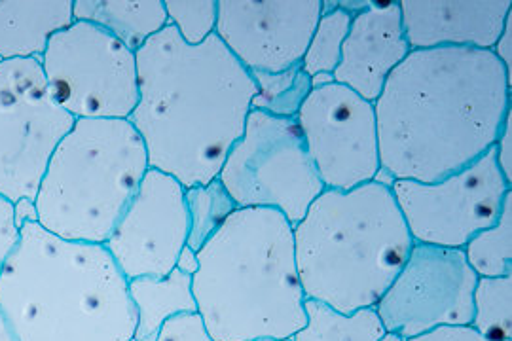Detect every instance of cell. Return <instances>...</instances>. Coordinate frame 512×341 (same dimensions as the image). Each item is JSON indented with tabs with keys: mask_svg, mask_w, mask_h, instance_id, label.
Returning a JSON list of instances; mask_svg holds the SVG:
<instances>
[{
	"mask_svg": "<svg viewBox=\"0 0 512 341\" xmlns=\"http://www.w3.org/2000/svg\"><path fill=\"white\" fill-rule=\"evenodd\" d=\"M511 91L492 50H412L374 101L380 173L439 182L476 162L501 135Z\"/></svg>",
	"mask_w": 512,
	"mask_h": 341,
	"instance_id": "6da1fadb",
	"label": "cell"
},
{
	"mask_svg": "<svg viewBox=\"0 0 512 341\" xmlns=\"http://www.w3.org/2000/svg\"><path fill=\"white\" fill-rule=\"evenodd\" d=\"M135 55L139 101L129 122L145 143L150 169L184 188L217 179L253 110L251 72L219 36L188 46L171 25Z\"/></svg>",
	"mask_w": 512,
	"mask_h": 341,
	"instance_id": "7a4b0ae2",
	"label": "cell"
},
{
	"mask_svg": "<svg viewBox=\"0 0 512 341\" xmlns=\"http://www.w3.org/2000/svg\"><path fill=\"white\" fill-rule=\"evenodd\" d=\"M0 309L16 341H133L128 279L105 245L76 243L21 220L0 273Z\"/></svg>",
	"mask_w": 512,
	"mask_h": 341,
	"instance_id": "3957f363",
	"label": "cell"
},
{
	"mask_svg": "<svg viewBox=\"0 0 512 341\" xmlns=\"http://www.w3.org/2000/svg\"><path fill=\"white\" fill-rule=\"evenodd\" d=\"M198 260L192 292L213 340H291L306 324L293 226L281 213L236 209Z\"/></svg>",
	"mask_w": 512,
	"mask_h": 341,
	"instance_id": "277c9868",
	"label": "cell"
},
{
	"mask_svg": "<svg viewBox=\"0 0 512 341\" xmlns=\"http://www.w3.org/2000/svg\"><path fill=\"white\" fill-rule=\"evenodd\" d=\"M306 300L340 313L376 307L414 247L391 186L323 190L293 228Z\"/></svg>",
	"mask_w": 512,
	"mask_h": 341,
	"instance_id": "5b68a950",
	"label": "cell"
},
{
	"mask_svg": "<svg viewBox=\"0 0 512 341\" xmlns=\"http://www.w3.org/2000/svg\"><path fill=\"white\" fill-rule=\"evenodd\" d=\"M148 169L129 120H76L38 186L37 222L61 239L103 245Z\"/></svg>",
	"mask_w": 512,
	"mask_h": 341,
	"instance_id": "8992f818",
	"label": "cell"
},
{
	"mask_svg": "<svg viewBox=\"0 0 512 341\" xmlns=\"http://www.w3.org/2000/svg\"><path fill=\"white\" fill-rule=\"evenodd\" d=\"M217 179L238 209H274L293 228L325 190L296 120L255 108Z\"/></svg>",
	"mask_w": 512,
	"mask_h": 341,
	"instance_id": "52a82bcc",
	"label": "cell"
},
{
	"mask_svg": "<svg viewBox=\"0 0 512 341\" xmlns=\"http://www.w3.org/2000/svg\"><path fill=\"white\" fill-rule=\"evenodd\" d=\"M40 65L74 120H129L137 107V55L93 23L73 21L52 36Z\"/></svg>",
	"mask_w": 512,
	"mask_h": 341,
	"instance_id": "ba28073f",
	"label": "cell"
},
{
	"mask_svg": "<svg viewBox=\"0 0 512 341\" xmlns=\"http://www.w3.org/2000/svg\"><path fill=\"white\" fill-rule=\"evenodd\" d=\"M37 59L0 63V196L35 201L55 148L73 129Z\"/></svg>",
	"mask_w": 512,
	"mask_h": 341,
	"instance_id": "9c48e42d",
	"label": "cell"
},
{
	"mask_svg": "<svg viewBox=\"0 0 512 341\" xmlns=\"http://www.w3.org/2000/svg\"><path fill=\"white\" fill-rule=\"evenodd\" d=\"M391 192L414 243L463 249L478 232L494 226L512 186L499 171L492 146L446 179L393 180Z\"/></svg>",
	"mask_w": 512,
	"mask_h": 341,
	"instance_id": "30bf717a",
	"label": "cell"
},
{
	"mask_svg": "<svg viewBox=\"0 0 512 341\" xmlns=\"http://www.w3.org/2000/svg\"><path fill=\"white\" fill-rule=\"evenodd\" d=\"M476 283L463 249L414 243L374 309L385 332L404 341L442 326H471Z\"/></svg>",
	"mask_w": 512,
	"mask_h": 341,
	"instance_id": "8fae6325",
	"label": "cell"
},
{
	"mask_svg": "<svg viewBox=\"0 0 512 341\" xmlns=\"http://www.w3.org/2000/svg\"><path fill=\"white\" fill-rule=\"evenodd\" d=\"M294 120L325 190L348 192L380 175L374 103L332 82L313 88Z\"/></svg>",
	"mask_w": 512,
	"mask_h": 341,
	"instance_id": "7c38bea8",
	"label": "cell"
},
{
	"mask_svg": "<svg viewBox=\"0 0 512 341\" xmlns=\"http://www.w3.org/2000/svg\"><path fill=\"white\" fill-rule=\"evenodd\" d=\"M183 184L148 169L126 211L103 243L124 277H165L188 241Z\"/></svg>",
	"mask_w": 512,
	"mask_h": 341,
	"instance_id": "4fadbf2b",
	"label": "cell"
},
{
	"mask_svg": "<svg viewBox=\"0 0 512 341\" xmlns=\"http://www.w3.org/2000/svg\"><path fill=\"white\" fill-rule=\"evenodd\" d=\"M323 14V0H219L215 35L251 72L300 67Z\"/></svg>",
	"mask_w": 512,
	"mask_h": 341,
	"instance_id": "5bb4252c",
	"label": "cell"
},
{
	"mask_svg": "<svg viewBox=\"0 0 512 341\" xmlns=\"http://www.w3.org/2000/svg\"><path fill=\"white\" fill-rule=\"evenodd\" d=\"M410 52L399 2H366L365 8L351 19L332 78L374 103L391 72Z\"/></svg>",
	"mask_w": 512,
	"mask_h": 341,
	"instance_id": "9a60e30c",
	"label": "cell"
},
{
	"mask_svg": "<svg viewBox=\"0 0 512 341\" xmlns=\"http://www.w3.org/2000/svg\"><path fill=\"white\" fill-rule=\"evenodd\" d=\"M410 50H492L512 14L511 0H401Z\"/></svg>",
	"mask_w": 512,
	"mask_h": 341,
	"instance_id": "2e32d148",
	"label": "cell"
},
{
	"mask_svg": "<svg viewBox=\"0 0 512 341\" xmlns=\"http://www.w3.org/2000/svg\"><path fill=\"white\" fill-rule=\"evenodd\" d=\"M73 4L74 0H0V63L40 61L52 36L73 23Z\"/></svg>",
	"mask_w": 512,
	"mask_h": 341,
	"instance_id": "e0dca14e",
	"label": "cell"
},
{
	"mask_svg": "<svg viewBox=\"0 0 512 341\" xmlns=\"http://www.w3.org/2000/svg\"><path fill=\"white\" fill-rule=\"evenodd\" d=\"M74 21H88L139 52L167 27L164 0H74Z\"/></svg>",
	"mask_w": 512,
	"mask_h": 341,
	"instance_id": "ac0fdd59",
	"label": "cell"
},
{
	"mask_svg": "<svg viewBox=\"0 0 512 341\" xmlns=\"http://www.w3.org/2000/svg\"><path fill=\"white\" fill-rule=\"evenodd\" d=\"M128 290L137 315L133 341H156L165 321L181 313L198 311L192 277L177 268L165 277L131 279Z\"/></svg>",
	"mask_w": 512,
	"mask_h": 341,
	"instance_id": "d6986e66",
	"label": "cell"
},
{
	"mask_svg": "<svg viewBox=\"0 0 512 341\" xmlns=\"http://www.w3.org/2000/svg\"><path fill=\"white\" fill-rule=\"evenodd\" d=\"M306 324L293 341H382L385 328L376 309L366 307L355 313H340L315 300H306Z\"/></svg>",
	"mask_w": 512,
	"mask_h": 341,
	"instance_id": "ffe728a7",
	"label": "cell"
},
{
	"mask_svg": "<svg viewBox=\"0 0 512 341\" xmlns=\"http://www.w3.org/2000/svg\"><path fill=\"white\" fill-rule=\"evenodd\" d=\"M463 252L478 277L512 275V192L503 201L494 226L478 232Z\"/></svg>",
	"mask_w": 512,
	"mask_h": 341,
	"instance_id": "44dd1931",
	"label": "cell"
},
{
	"mask_svg": "<svg viewBox=\"0 0 512 341\" xmlns=\"http://www.w3.org/2000/svg\"><path fill=\"white\" fill-rule=\"evenodd\" d=\"M188 211V241L192 251H200L207 239L219 230L238 207L219 179L184 190Z\"/></svg>",
	"mask_w": 512,
	"mask_h": 341,
	"instance_id": "7402d4cb",
	"label": "cell"
},
{
	"mask_svg": "<svg viewBox=\"0 0 512 341\" xmlns=\"http://www.w3.org/2000/svg\"><path fill=\"white\" fill-rule=\"evenodd\" d=\"M471 328L488 341L512 340V275L478 277Z\"/></svg>",
	"mask_w": 512,
	"mask_h": 341,
	"instance_id": "603a6c76",
	"label": "cell"
},
{
	"mask_svg": "<svg viewBox=\"0 0 512 341\" xmlns=\"http://www.w3.org/2000/svg\"><path fill=\"white\" fill-rule=\"evenodd\" d=\"M327 4L332 8H325L323 4V14L311 35L310 44L300 63L302 71L306 72L310 78L336 71L342 57V46L353 19L348 10H344L338 2H327Z\"/></svg>",
	"mask_w": 512,
	"mask_h": 341,
	"instance_id": "cb8c5ba5",
	"label": "cell"
},
{
	"mask_svg": "<svg viewBox=\"0 0 512 341\" xmlns=\"http://www.w3.org/2000/svg\"><path fill=\"white\" fill-rule=\"evenodd\" d=\"M251 76L256 86L253 108L279 118H296L302 103L313 90L311 78L302 67L279 74L253 72Z\"/></svg>",
	"mask_w": 512,
	"mask_h": 341,
	"instance_id": "d4e9b609",
	"label": "cell"
},
{
	"mask_svg": "<svg viewBox=\"0 0 512 341\" xmlns=\"http://www.w3.org/2000/svg\"><path fill=\"white\" fill-rule=\"evenodd\" d=\"M167 25H171L188 46H200L215 35L219 0H164Z\"/></svg>",
	"mask_w": 512,
	"mask_h": 341,
	"instance_id": "484cf974",
	"label": "cell"
},
{
	"mask_svg": "<svg viewBox=\"0 0 512 341\" xmlns=\"http://www.w3.org/2000/svg\"><path fill=\"white\" fill-rule=\"evenodd\" d=\"M156 341H215L203 323L202 315L181 313L165 321Z\"/></svg>",
	"mask_w": 512,
	"mask_h": 341,
	"instance_id": "4316f807",
	"label": "cell"
},
{
	"mask_svg": "<svg viewBox=\"0 0 512 341\" xmlns=\"http://www.w3.org/2000/svg\"><path fill=\"white\" fill-rule=\"evenodd\" d=\"M21 237V224H19L16 203L0 196V273L4 270L6 262L18 247Z\"/></svg>",
	"mask_w": 512,
	"mask_h": 341,
	"instance_id": "83f0119b",
	"label": "cell"
},
{
	"mask_svg": "<svg viewBox=\"0 0 512 341\" xmlns=\"http://www.w3.org/2000/svg\"><path fill=\"white\" fill-rule=\"evenodd\" d=\"M494 150L497 167L512 186V110L503 124L499 139L495 141Z\"/></svg>",
	"mask_w": 512,
	"mask_h": 341,
	"instance_id": "f1b7e54d",
	"label": "cell"
},
{
	"mask_svg": "<svg viewBox=\"0 0 512 341\" xmlns=\"http://www.w3.org/2000/svg\"><path fill=\"white\" fill-rule=\"evenodd\" d=\"M406 341H488L482 338L471 326H442L423 336Z\"/></svg>",
	"mask_w": 512,
	"mask_h": 341,
	"instance_id": "f546056e",
	"label": "cell"
},
{
	"mask_svg": "<svg viewBox=\"0 0 512 341\" xmlns=\"http://www.w3.org/2000/svg\"><path fill=\"white\" fill-rule=\"evenodd\" d=\"M492 52L501 61V65L505 67V71L512 78V14L505 21V29H503L501 36L497 38Z\"/></svg>",
	"mask_w": 512,
	"mask_h": 341,
	"instance_id": "4dcf8cb0",
	"label": "cell"
},
{
	"mask_svg": "<svg viewBox=\"0 0 512 341\" xmlns=\"http://www.w3.org/2000/svg\"><path fill=\"white\" fill-rule=\"evenodd\" d=\"M175 268L179 271H183L186 275H190V277H194V275H196V271L200 268L198 252L192 251V249L186 245L183 251H181V254H179V258H177Z\"/></svg>",
	"mask_w": 512,
	"mask_h": 341,
	"instance_id": "1f68e13d",
	"label": "cell"
},
{
	"mask_svg": "<svg viewBox=\"0 0 512 341\" xmlns=\"http://www.w3.org/2000/svg\"><path fill=\"white\" fill-rule=\"evenodd\" d=\"M0 341H16V336H14L10 324L6 321L2 309H0Z\"/></svg>",
	"mask_w": 512,
	"mask_h": 341,
	"instance_id": "d6a6232c",
	"label": "cell"
},
{
	"mask_svg": "<svg viewBox=\"0 0 512 341\" xmlns=\"http://www.w3.org/2000/svg\"><path fill=\"white\" fill-rule=\"evenodd\" d=\"M382 341H404L403 338H399V336H395V334H387L385 332L384 338H382Z\"/></svg>",
	"mask_w": 512,
	"mask_h": 341,
	"instance_id": "836d02e7",
	"label": "cell"
},
{
	"mask_svg": "<svg viewBox=\"0 0 512 341\" xmlns=\"http://www.w3.org/2000/svg\"><path fill=\"white\" fill-rule=\"evenodd\" d=\"M256 341H293V340H256Z\"/></svg>",
	"mask_w": 512,
	"mask_h": 341,
	"instance_id": "e575fe53",
	"label": "cell"
}]
</instances>
